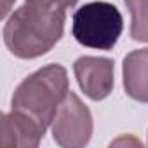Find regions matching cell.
Returning a JSON list of instances; mask_svg holds the SVG:
<instances>
[{"label": "cell", "instance_id": "3957f363", "mask_svg": "<svg viewBox=\"0 0 148 148\" xmlns=\"http://www.w3.org/2000/svg\"><path fill=\"white\" fill-rule=\"evenodd\" d=\"M124 30V19L117 5L110 2H89L79 7L71 19L75 40L89 49L110 51Z\"/></svg>", "mask_w": 148, "mask_h": 148}, {"label": "cell", "instance_id": "8992f818", "mask_svg": "<svg viewBox=\"0 0 148 148\" xmlns=\"http://www.w3.org/2000/svg\"><path fill=\"white\" fill-rule=\"evenodd\" d=\"M44 134L45 129L21 112L11 110L2 115V146L35 148Z\"/></svg>", "mask_w": 148, "mask_h": 148}, {"label": "cell", "instance_id": "9c48e42d", "mask_svg": "<svg viewBox=\"0 0 148 148\" xmlns=\"http://www.w3.org/2000/svg\"><path fill=\"white\" fill-rule=\"evenodd\" d=\"M122 143H125V145H134V146H141V141H138V139H134V138H131V139H125V138H119V139H115L112 145H122Z\"/></svg>", "mask_w": 148, "mask_h": 148}, {"label": "cell", "instance_id": "ba28073f", "mask_svg": "<svg viewBox=\"0 0 148 148\" xmlns=\"http://www.w3.org/2000/svg\"><path fill=\"white\" fill-rule=\"evenodd\" d=\"M124 4L131 14V38L148 42V0H124Z\"/></svg>", "mask_w": 148, "mask_h": 148}, {"label": "cell", "instance_id": "6da1fadb", "mask_svg": "<svg viewBox=\"0 0 148 148\" xmlns=\"http://www.w3.org/2000/svg\"><path fill=\"white\" fill-rule=\"evenodd\" d=\"M66 9L52 0H25L4 25V44L19 59L47 54L63 37Z\"/></svg>", "mask_w": 148, "mask_h": 148}, {"label": "cell", "instance_id": "7a4b0ae2", "mask_svg": "<svg viewBox=\"0 0 148 148\" xmlns=\"http://www.w3.org/2000/svg\"><path fill=\"white\" fill-rule=\"evenodd\" d=\"M68 92L70 82L66 68L61 64H47L28 75L16 87L11 98V110L28 115L47 131Z\"/></svg>", "mask_w": 148, "mask_h": 148}, {"label": "cell", "instance_id": "52a82bcc", "mask_svg": "<svg viewBox=\"0 0 148 148\" xmlns=\"http://www.w3.org/2000/svg\"><path fill=\"white\" fill-rule=\"evenodd\" d=\"M122 82L129 98L148 103V47L132 51L124 58Z\"/></svg>", "mask_w": 148, "mask_h": 148}, {"label": "cell", "instance_id": "277c9868", "mask_svg": "<svg viewBox=\"0 0 148 148\" xmlns=\"http://www.w3.org/2000/svg\"><path fill=\"white\" fill-rule=\"evenodd\" d=\"M92 127L91 110L75 92L70 91L51 124L52 139L63 148H80L91 141Z\"/></svg>", "mask_w": 148, "mask_h": 148}, {"label": "cell", "instance_id": "5b68a950", "mask_svg": "<svg viewBox=\"0 0 148 148\" xmlns=\"http://www.w3.org/2000/svg\"><path fill=\"white\" fill-rule=\"evenodd\" d=\"M73 73L82 92L92 101L108 98L115 84V63L110 58L82 56L73 63Z\"/></svg>", "mask_w": 148, "mask_h": 148}, {"label": "cell", "instance_id": "30bf717a", "mask_svg": "<svg viewBox=\"0 0 148 148\" xmlns=\"http://www.w3.org/2000/svg\"><path fill=\"white\" fill-rule=\"evenodd\" d=\"M16 2V0H4L2 2V18H7L9 11H11V5Z\"/></svg>", "mask_w": 148, "mask_h": 148}, {"label": "cell", "instance_id": "8fae6325", "mask_svg": "<svg viewBox=\"0 0 148 148\" xmlns=\"http://www.w3.org/2000/svg\"><path fill=\"white\" fill-rule=\"evenodd\" d=\"M52 2H56V4H59L61 7H64V9H68V7H73L79 0H52Z\"/></svg>", "mask_w": 148, "mask_h": 148}]
</instances>
